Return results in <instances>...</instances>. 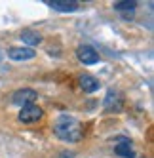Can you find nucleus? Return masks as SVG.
Returning a JSON list of instances; mask_svg holds the SVG:
<instances>
[{"instance_id": "10", "label": "nucleus", "mask_w": 154, "mask_h": 158, "mask_svg": "<svg viewBox=\"0 0 154 158\" xmlns=\"http://www.w3.org/2000/svg\"><path fill=\"white\" fill-rule=\"evenodd\" d=\"M21 40H23L25 44H29V46H38V44L42 42V36L38 35V32H34V31H23L21 32Z\"/></svg>"}, {"instance_id": "5", "label": "nucleus", "mask_w": 154, "mask_h": 158, "mask_svg": "<svg viewBox=\"0 0 154 158\" xmlns=\"http://www.w3.org/2000/svg\"><path fill=\"white\" fill-rule=\"evenodd\" d=\"M44 4H48L50 8L57 10V12H74L80 8L78 0H46Z\"/></svg>"}, {"instance_id": "9", "label": "nucleus", "mask_w": 154, "mask_h": 158, "mask_svg": "<svg viewBox=\"0 0 154 158\" xmlns=\"http://www.w3.org/2000/svg\"><path fill=\"white\" fill-rule=\"evenodd\" d=\"M80 86H82V89L84 92H87V94H93L95 89H99V80L95 76H91V74H82L80 76Z\"/></svg>"}, {"instance_id": "11", "label": "nucleus", "mask_w": 154, "mask_h": 158, "mask_svg": "<svg viewBox=\"0 0 154 158\" xmlns=\"http://www.w3.org/2000/svg\"><path fill=\"white\" fill-rule=\"evenodd\" d=\"M137 2L135 0H122V2H114V10L118 12H129V10H135Z\"/></svg>"}, {"instance_id": "7", "label": "nucleus", "mask_w": 154, "mask_h": 158, "mask_svg": "<svg viewBox=\"0 0 154 158\" xmlns=\"http://www.w3.org/2000/svg\"><path fill=\"white\" fill-rule=\"evenodd\" d=\"M114 152H116L118 156H122V158H133V156H135L133 149H131V141H129L128 137H118V139H116Z\"/></svg>"}, {"instance_id": "4", "label": "nucleus", "mask_w": 154, "mask_h": 158, "mask_svg": "<svg viewBox=\"0 0 154 158\" xmlns=\"http://www.w3.org/2000/svg\"><path fill=\"white\" fill-rule=\"evenodd\" d=\"M76 55H78V59H80L84 65H93V63L99 61V53H97L91 46H86V44L78 46V50H76Z\"/></svg>"}, {"instance_id": "8", "label": "nucleus", "mask_w": 154, "mask_h": 158, "mask_svg": "<svg viewBox=\"0 0 154 158\" xmlns=\"http://www.w3.org/2000/svg\"><path fill=\"white\" fill-rule=\"evenodd\" d=\"M34 50H30L29 46L27 48H10L8 50V57L10 59H14V61H27V59H32L34 57Z\"/></svg>"}, {"instance_id": "3", "label": "nucleus", "mask_w": 154, "mask_h": 158, "mask_svg": "<svg viewBox=\"0 0 154 158\" xmlns=\"http://www.w3.org/2000/svg\"><path fill=\"white\" fill-rule=\"evenodd\" d=\"M44 116V110L38 107V105H27V107H21V112H19V120L23 124H32V122H38L40 118Z\"/></svg>"}, {"instance_id": "6", "label": "nucleus", "mask_w": 154, "mask_h": 158, "mask_svg": "<svg viewBox=\"0 0 154 158\" xmlns=\"http://www.w3.org/2000/svg\"><path fill=\"white\" fill-rule=\"evenodd\" d=\"M122 107H124V101H122V97H120L116 92H108L107 94V97H105V110L107 112H120L122 110Z\"/></svg>"}, {"instance_id": "1", "label": "nucleus", "mask_w": 154, "mask_h": 158, "mask_svg": "<svg viewBox=\"0 0 154 158\" xmlns=\"http://www.w3.org/2000/svg\"><path fill=\"white\" fill-rule=\"evenodd\" d=\"M53 133H55L59 139H63V141L78 143L84 137V128L74 116L61 114L55 122H53Z\"/></svg>"}, {"instance_id": "2", "label": "nucleus", "mask_w": 154, "mask_h": 158, "mask_svg": "<svg viewBox=\"0 0 154 158\" xmlns=\"http://www.w3.org/2000/svg\"><path fill=\"white\" fill-rule=\"evenodd\" d=\"M36 97H38L36 89H32V88H23V89H17V92H14L12 101H14L15 105H19V107H27V105H32V103H34Z\"/></svg>"}]
</instances>
